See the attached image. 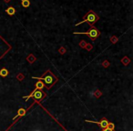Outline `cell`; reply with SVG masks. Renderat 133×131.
Returning a JSON list of instances; mask_svg holds the SVG:
<instances>
[{
	"mask_svg": "<svg viewBox=\"0 0 133 131\" xmlns=\"http://www.w3.org/2000/svg\"><path fill=\"white\" fill-rule=\"evenodd\" d=\"M65 52H66V50H65V48H60V49H59V53L60 54H64Z\"/></svg>",
	"mask_w": 133,
	"mask_h": 131,
	"instance_id": "cell-14",
	"label": "cell"
},
{
	"mask_svg": "<svg viewBox=\"0 0 133 131\" xmlns=\"http://www.w3.org/2000/svg\"><path fill=\"white\" fill-rule=\"evenodd\" d=\"M35 89H37V90H42L43 88L45 87V84L43 83L41 80H38V81L36 83V85H35Z\"/></svg>",
	"mask_w": 133,
	"mask_h": 131,
	"instance_id": "cell-7",
	"label": "cell"
},
{
	"mask_svg": "<svg viewBox=\"0 0 133 131\" xmlns=\"http://www.w3.org/2000/svg\"><path fill=\"white\" fill-rule=\"evenodd\" d=\"M75 35H87L92 41L97 39L100 36V32L95 26H90L87 32H74Z\"/></svg>",
	"mask_w": 133,
	"mask_h": 131,
	"instance_id": "cell-3",
	"label": "cell"
},
{
	"mask_svg": "<svg viewBox=\"0 0 133 131\" xmlns=\"http://www.w3.org/2000/svg\"><path fill=\"white\" fill-rule=\"evenodd\" d=\"M21 1V6L25 8H28L30 6V1L29 0H20Z\"/></svg>",
	"mask_w": 133,
	"mask_h": 131,
	"instance_id": "cell-9",
	"label": "cell"
},
{
	"mask_svg": "<svg viewBox=\"0 0 133 131\" xmlns=\"http://www.w3.org/2000/svg\"><path fill=\"white\" fill-rule=\"evenodd\" d=\"M46 96V94L45 92H43L42 90H37V89H35V90H34L33 92L29 95V96H26V100L28 101L30 98L33 96V98L36 99V101H41V100H42Z\"/></svg>",
	"mask_w": 133,
	"mask_h": 131,
	"instance_id": "cell-4",
	"label": "cell"
},
{
	"mask_svg": "<svg viewBox=\"0 0 133 131\" xmlns=\"http://www.w3.org/2000/svg\"><path fill=\"white\" fill-rule=\"evenodd\" d=\"M3 1H4L5 3H9L10 1H11V0H3Z\"/></svg>",
	"mask_w": 133,
	"mask_h": 131,
	"instance_id": "cell-17",
	"label": "cell"
},
{
	"mask_svg": "<svg viewBox=\"0 0 133 131\" xmlns=\"http://www.w3.org/2000/svg\"><path fill=\"white\" fill-rule=\"evenodd\" d=\"M25 114H26V110H25L24 108H20L18 110V114H17V116H25Z\"/></svg>",
	"mask_w": 133,
	"mask_h": 131,
	"instance_id": "cell-11",
	"label": "cell"
},
{
	"mask_svg": "<svg viewBox=\"0 0 133 131\" xmlns=\"http://www.w3.org/2000/svg\"><path fill=\"white\" fill-rule=\"evenodd\" d=\"M98 19H99V17H98L93 10H90V11L88 12L86 15H84L83 20H82L81 22L76 24V26H79L80 24H83V23H88L90 26H93L95 25V23L98 22Z\"/></svg>",
	"mask_w": 133,
	"mask_h": 131,
	"instance_id": "cell-2",
	"label": "cell"
},
{
	"mask_svg": "<svg viewBox=\"0 0 133 131\" xmlns=\"http://www.w3.org/2000/svg\"><path fill=\"white\" fill-rule=\"evenodd\" d=\"M33 78L37 79V80H43L42 82L45 84V86H46V88L48 89L51 88L52 86L55 85L57 82V80H58L57 77H56L50 70H46L41 78H36V77H34Z\"/></svg>",
	"mask_w": 133,
	"mask_h": 131,
	"instance_id": "cell-1",
	"label": "cell"
},
{
	"mask_svg": "<svg viewBox=\"0 0 133 131\" xmlns=\"http://www.w3.org/2000/svg\"><path fill=\"white\" fill-rule=\"evenodd\" d=\"M107 127H108V128H109V129H111V130H114V129H115V125L113 123H110V122H109V123H108Z\"/></svg>",
	"mask_w": 133,
	"mask_h": 131,
	"instance_id": "cell-12",
	"label": "cell"
},
{
	"mask_svg": "<svg viewBox=\"0 0 133 131\" xmlns=\"http://www.w3.org/2000/svg\"><path fill=\"white\" fill-rule=\"evenodd\" d=\"M4 43H6V41H5L4 39L2 38V37H0V57H3L4 55H6V54H5L4 52L1 51V49H2V44H4Z\"/></svg>",
	"mask_w": 133,
	"mask_h": 131,
	"instance_id": "cell-10",
	"label": "cell"
},
{
	"mask_svg": "<svg viewBox=\"0 0 133 131\" xmlns=\"http://www.w3.org/2000/svg\"><path fill=\"white\" fill-rule=\"evenodd\" d=\"M5 12H6L8 15H9V16H11V17H12V16H14L16 14V9H15V8H14V6H8L6 10H5Z\"/></svg>",
	"mask_w": 133,
	"mask_h": 131,
	"instance_id": "cell-6",
	"label": "cell"
},
{
	"mask_svg": "<svg viewBox=\"0 0 133 131\" xmlns=\"http://www.w3.org/2000/svg\"><path fill=\"white\" fill-rule=\"evenodd\" d=\"M86 122H89V123H94V124H97V125H98L100 127H101L102 129L106 128L108 126V123H109V121H108L106 118H102L101 120H100L99 122H97V121H90V120H86Z\"/></svg>",
	"mask_w": 133,
	"mask_h": 131,
	"instance_id": "cell-5",
	"label": "cell"
},
{
	"mask_svg": "<svg viewBox=\"0 0 133 131\" xmlns=\"http://www.w3.org/2000/svg\"><path fill=\"white\" fill-rule=\"evenodd\" d=\"M85 44H86V42L85 41H81V42H80V46H85Z\"/></svg>",
	"mask_w": 133,
	"mask_h": 131,
	"instance_id": "cell-15",
	"label": "cell"
},
{
	"mask_svg": "<svg viewBox=\"0 0 133 131\" xmlns=\"http://www.w3.org/2000/svg\"><path fill=\"white\" fill-rule=\"evenodd\" d=\"M102 131H114V130H111V129H109V128H108V127H106V128H104Z\"/></svg>",
	"mask_w": 133,
	"mask_h": 131,
	"instance_id": "cell-16",
	"label": "cell"
},
{
	"mask_svg": "<svg viewBox=\"0 0 133 131\" xmlns=\"http://www.w3.org/2000/svg\"><path fill=\"white\" fill-rule=\"evenodd\" d=\"M28 60L29 61V62H31V63H33L34 61L36 60V57H34L33 55H30V56H28Z\"/></svg>",
	"mask_w": 133,
	"mask_h": 131,
	"instance_id": "cell-13",
	"label": "cell"
},
{
	"mask_svg": "<svg viewBox=\"0 0 133 131\" xmlns=\"http://www.w3.org/2000/svg\"><path fill=\"white\" fill-rule=\"evenodd\" d=\"M8 70L6 67H3L2 69H0V77L6 78V77H8Z\"/></svg>",
	"mask_w": 133,
	"mask_h": 131,
	"instance_id": "cell-8",
	"label": "cell"
}]
</instances>
